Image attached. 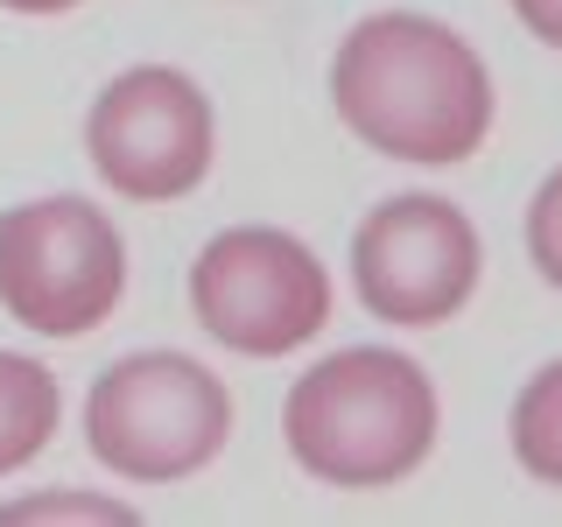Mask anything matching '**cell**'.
I'll use <instances>...</instances> for the list:
<instances>
[{
	"mask_svg": "<svg viewBox=\"0 0 562 527\" xmlns=\"http://www.w3.org/2000/svg\"><path fill=\"white\" fill-rule=\"evenodd\" d=\"M338 120L373 155L450 169L492 134V70L450 22L386 8L366 14L330 57Z\"/></svg>",
	"mask_w": 562,
	"mask_h": 527,
	"instance_id": "obj_1",
	"label": "cell"
},
{
	"mask_svg": "<svg viewBox=\"0 0 562 527\" xmlns=\"http://www.w3.org/2000/svg\"><path fill=\"white\" fill-rule=\"evenodd\" d=\"M281 436L316 485L338 492L401 485L436 450V386L408 351L386 345L330 351L289 386Z\"/></svg>",
	"mask_w": 562,
	"mask_h": 527,
	"instance_id": "obj_2",
	"label": "cell"
},
{
	"mask_svg": "<svg viewBox=\"0 0 562 527\" xmlns=\"http://www.w3.org/2000/svg\"><path fill=\"white\" fill-rule=\"evenodd\" d=\"M85 444L127 485H176L233 444V394L183 351H134L105 366L85 401Z\"/></svg>",
	"mask_w": 562,
	"mask_h": 527,
	"instance_id": "obj_3",
	"label": "cell"
},
{
	"mask_svg": "<svg viewBox=\"0 0 562 527\" xmlns=\"http://www.w3.org/2000/svg\"><path fill=\"white\" fill-rule=\"evenodd\" d=\"M127 295V239L85 198L0 211V310L35 338H85Z\"/></svg>",
	"mask_w": 562,
	"mask_h": 527,
	"instance_id": "obj_4",
	"label": "cell"
},
{
	"mask_svg": "<svg viewBox=\"0 0 562 527\" xmlns=\"http://www.w3.org/2000/svg\"><path fill=\"white\" fill-rule=\"evenodd\" d=\"M198 324L239 359H281L330 324V268L281 225H233L190 268Z\"/></svg>",
	"mask_w": 562,
	"mask_h": 527,
	"instance_id": "obj_5",
	"label": "cell"
},
{
	"mask_svg": "<svg viewBox=\"0 0 562 527\" xmlns=\"http://www.w3.org/2000/svg\"><path fill=\"white\" fill-rule=\"evenodd\" d=\"M85 155L99 183L127 204H176L211 176L218 155V120L198 78L169 64H134L92 99L85 120Z\"/></svg>",
	"mask_w": 562,
	"mask_h": 527,
	"instance_id": "obj_6",
	"label": "cell"
},
{
	"mask_svg": "<svg viewBox=\"0 0 562 527\" xmlns=\"http://www.w3.org/2000/svg\"><path fill=\"white\" fill-rule=\"evenodd\" d=\"M485 268L479 225L450 198H394L366 211L359 239H351V289L380 324L429 330L450 324L471 303Z\"/></svg>",
	"mask_w": 562,
	"mask_h": 527,
	"instance_id": "obj_7",
	"label": "cell"
},
{
	"mask_svg": "<svg viewBox=\"0 0 562 527\" xmlns=\"http://www.w3.org/2000/svg\"><path fill=\"white\" fill-rule=\"evenodd\" d=\"M64 422V386L43 359L29 351H0V479H14L22 464L49 450Z\"/></svg>",
	"mask_w": 562,
	"mask_h": 527,
	"instance_id": "obj_8",
	"label": "cell"
},
{
	"mask_svg": "<svg viewBox=\"0 0 562 527\" xmlns=\"http://www.w3.org/2000/svg\"><path fill=\"white\" fill-rule=\"evenodd\" d=\"M506 429H514V464L535 485L562 492V359L541 366L514 394V422H506Z\"/></svg>",
	"mask_w": 562,
	"mask_h": 527,
	"instance_id": "obj_9",
	"label": "cell"
},
{
	"mask_svg": "<svg viewBox=\"0 0 562 527\" xmlns=\"http://www.w3.org/2000/svg\"><path fill=\"white\" fill-rule=\"evenodd\" d=\"M527 260L541 268L549 289H562V169L535 190V204H527Z\"/></svg>",
	"mask_w": 562,
	"mask_h": 527,
	"instance_id": "obj_10",
	"label": "cell"
},
{
	"mask_svg": "<svg viewBox=\"0 0 562 527\" xmlns=\"http://www.w3.org/2000/svg\"><path fill=\"white\" fill-rule=\"evenodd\" d=\"M49 514H92V520H134V506H120V500H22V506H0V520H49Z\"/></svg>",
	"mask_w": 562,
	"mask_h": 527,
	"instance_id": "obj_11",
	"label": "cell"
},
{
	"mask_svg": "<svg viewBox=\"0 0 562 527\" xmlns=\"http://www.w3.org/2000/svg\"><path fill=\"white\" fill-rule=\"evenodd\" d=\"M514 14L527 22V35H541L549 49H562V0H514Z\"/></svg>",
	"mask_w": 562,
	"mask_h": 527,
	"instance_id": "obj_12",
	"label": "cell"
},
{
	"mask_svg": "<svg viewBox=\"0 0 562 527\" xmlns=\"http://www.w3.org/2000/svg\"><path fill=\"white\" fill-rule=\"evenodd\" d=\"M0 8H14V14H64V8H78V0H0Z\"/></svg>",
	"mask_w": 562,
	"mask_h": 527,
	"instance_id": "obj_13",
	"label": "cell"
}]
</instances>
